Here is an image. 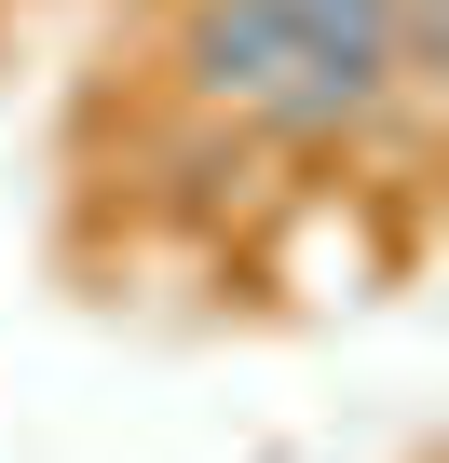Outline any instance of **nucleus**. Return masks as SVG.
Returning a JSON list of instances; mask_svg holds the SVG:
<instances>
[{
  "label": "nucleus",
  "mask_w": 449,
  "mask_h": 463,
  "mask_svg": "<svg viewBox=\"0 0 449 463\" xmlns=\"http://www.w3.org/2000/svg\"><path fill=\"white\" fill-rule=\"evenodd\" d=\"M286 0H191L177 14V82H191V109H246L273 69H286Z\"/></svg>",
  "instance_id": "nucleus-1"
}]
</instances>
